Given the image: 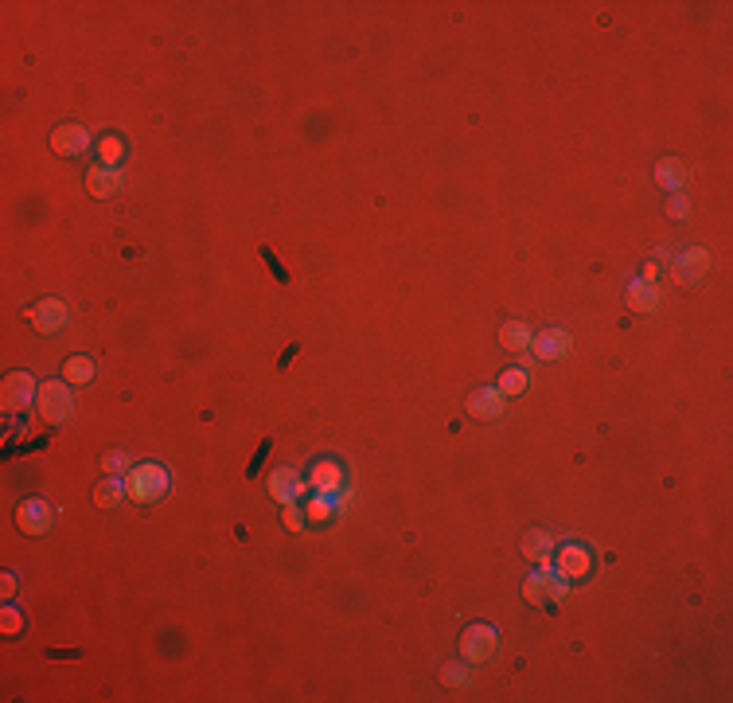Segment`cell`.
Returning <instances> with one entry per match:
<instances>
[{
  "instance_id": "cell-22",
  "label": "cell",
  "mask_w": 733,
  "mask_h": 703,
  "mask_svg": "<svg viewBox=\"0 0 733 703\" xmlns=\"http://www.w3.org/2000/svg\"><path fill=\"white\" fill-rule=\"evenodd\" d=\"M527 387H530L527 368H507V371L500 375V383H495V391H500L503 398H515V395H523Z\"/></svg>"
},
{
  "instance_id": "cell-11",
  "label": "cell",
  "mask_w": 733,
  "mask_h": 703,
  "mask_svg": "<svg viewBox=\"0 0 733 703\" xmlns=\"http://www.w3.org/2000/svg\"><path fill=\"white\" fill-rule=\"evenodd\" d=\"M125 187V172L113 164H90L86 169V192L94 199H113Z\"/></svg>"
},
{
  "instance_id": "cell-25",
  "label": "cell",
  "mask_w": 733,
  "mask_h": 703,
  "mask_svg": "<svg viewBox=\"0 0 733 703\" xmlns=\"http://www.w3.org/2000/svg\"><path fill=\"white\" fill-rule=\"evenodd\" d=\"M281 524H285V532H304V508L297 500L281 508Z\"/></svg>"
},
{
  "instance_id": "cell-24",
  "label": "cell",
  "mask_w": 733,
  "mask_h": 703,
  "mask_svg": "<svg viewBox=\"0 0 733 703\" xmlns=\"http://www.w3.org/2000/svg\"><path fill=\"white\" fill-rule=\"evenodd\" d=\"M102 469H105V477H125L129 469H133V461H129V453H105L102 457Z\"/></svg>"
},
{
  "instance_id": "cell-23",
  "label": "cell",
  "mask_w": 733,
  "mask_h": 703,
  "mask_svg": "<svg viewBox=\"0 0 733 703\" xmlns=\"http://www.w3.org/2000/svg\"><path fill=\"white\" fill-rule=\"evenodd\" d=\"M125 160V141L122 137H102L98 141V164H113V169H122Z\"/></svg>"
},
{
  "instance_id": "cell-18",
  "label": "cell",
  "mask_w": 733,
  "mask_h": 703,
  "mask_svg": "<svg viewBox=\"0 0 733 703\" xmlns=\"http://www.w3.org/2000/svg\"><path fill=\"white\" fill-rule=\"evenodd\" d=\"M624 301H629V309L632 313H656L659 309V289L652 286V281H640L636 278L629 293H624Z\"/></svg>"
},
{
  "instance_id": "cell-2",
  "label": "cell",
  "mask_w": 733,
  "mask_h": 703,
  "mask_svg": "<svg viewBox=\"0 0 733 703\" xmlns=\"http://www.w3.org/2000/svg\"><path fill=\"white\" fill-rule=\"evenodd\" d=\"M125 492L133 504H152L168 492V469L157 461H140L125 473Z\"/></svg>"
},
{
  "instance_id": "cell-15",
  "label": "cell",
  "mask_w": 733,
  "mask_h": 703,
  "mask_svg": "<svg viewBox=\"0 0 733 703\" xmlns=\"http://www.w3.org/2000/svg\"><path fill=\"white\" fill-rule=\"evenodd\" d=\"M503 415V395L495 387H480V391L468 395V418L476 422H495Z\"/></svg>"
},
{
  "instance_id": "cell-29",
  "label": "cell",
  "mask_w": 733,
  "mask_h": 703,
  "mask_svg": "<svg viewBox=\"0 0 733 703\" xmlns=\"http://www.w3.org/2000/svg\"><path fill=\"white\" fill-rule=\"evenodd\" d=\"M0 594H5V602H12V594H16V574H5V586H0Z\"/></svg>"
},
{
  "instance_id": "cell-19",
  "label": "cell",
  "mask_w": 733,
  "mask_h": 703,
  "mask_svg": "<svg viewBox=\"0 0 733 703\" xmlns=\"http://www.w3.org/2000/svg\"><path fill=\"white\" fill-rule=\"evenodd\" d=\"M122 500H129L125 477H102L98 488H94V504H98V508H117Z\"/></svg>"
},
{
  "instance_id": "cell-28",
  "label": "cell",
  "mask_w": 733,
  "mask_h": 703,
  "mask_svg": "<svg viewBox=\"0 0 733 703\" xmlns=\"http://www.w3.org/2000/svg\"><path fill=\"white\" fill-rule=\"evenodd\" d=\"M667 215H671V219H687V215H691V199H687V196H679V192H671V199H667Z\"/></svg>"
},
{
  "instance_id": "cell-12",
  "label": "cell",
  "mask_w": 733,
  "mask_h": 703,
  "mask_svg": "<svg viewBox=\"0 0 733 703\" xmlns=\"http://www.w3.org/2000/svg\"><path fill=\"white\" fill-rule=\"evenodd\" d=\"M706 269H710V251H702V246H691V251H683V254L675 258L671 274H675L679 286H699V281L706 278Z\"/></svg>"
},
{
  "instance_id": "cell-6",
  "label": "cell",
  "mask_w": 733,
  "mask_h": 703,
  "mask_svg": "<svg viewBox=\"0 0 733 703\" xmlns=\"http://www.w3.org/2000/svg\"><path fill=\"white\" fill-rule=\"evenodd\" d=\"M495 644H500V633H495V625H468L465 633H460V661L484 664L495 653Z\"/></svg>"
},
{
  "instance_id": "cell-8",
  "label": "cell",
  "mask_w": 733,
  "mask_h": 703,
  "mask_svg": "<svg viewBox=\"0 0 733 703\" xmlns=\"http://www.w3.org/2000/svg\"><path fill=\"white\" fill-rule=\"evenodd\" d=\"M94 145V133L86 125H78V122H67V125H59L55 133H51V152L55 157H82Z\"/></svg>"
},
{
  "instance_id": "cell-3",
  "label": "cell",
  "mask_w": 733,
  "mask_h": 703,
  "mask_svg": "<svg viewBox=\"0 0 733 703\" xmlns=\"http://www.w3.org/2000/svg\"><path fill=\"white\" fill-rule=\"evenodd\" d=\"M566 594H570V582L562 579L554 567H547V562H538V571H530L523 579V598L530 606H558L566 602Z\"/></svg>"
},
{
  "instance_id": "cell-16",
  "label": "cell",
  "mask_w": 733,
  "mask_h": 703,
  "mask_svg": "<svg viewBox=\"0 0 733 703\" xmlns=\"http://www.w3.org/2000/svg\"><path fill=\"white\" fill-rule=\"evenodd\" d=\"M530 340H535V333H530L527 321H507L500 328V344H503V352H511V356H530Z\"/></svg>"
},
{
  "instance_id": "cell-14",
  "label": "cell",
  "mask_w": 733,
  "mask_h": 703,
  "mask_svg": "<svg viewBox=\"0 0 733 703\" xmlns=\"http://www.w3.org/2000/svg\"><path fill=\"white\" fill-rule=\"evenodd\" d=\"M266 488H269V497L281 500V504H293L304 492V477L297 473V469H274L266 480Z\"/></svg>"
},
{
  "instance_id": "cell-26",
  "label": "cell",
  "mask_w": 733,
  "mask_h": 703,
  "mask_svg": "<svg viewBox=\"0 0 733 703\" xmlns=\"http://www.w3.org/2000/svg\"><path fill=\"white\" fill-rule=\"evenodd\" d=\"M0 629H5L8 637H16V633L23 629V617H20V609L12 606V602H5V614H0Z\"/></svg>"
},
{
  "instance_id": "cell-9",
  "label": "cell",
  "mask_w": 733,
  "mask_h": 703,
  "mask_svg": "<svg viewBox=\"0 0 733 703\" xmlns=\"http://www.w3.org/2000/svg\"><path fill=\"white\" fill-rule=\"evenodd\" d=\"M304 485H309L312 492H324V497H339L348 485H344V465L336 461V457H324V461H316L309 469V477H304Z\"/></svg>"
},
{
  "instance_id": "cell-27",
  "label": "cell",
  "mask_w": 733,
  "mask_h": 703,
  "mask_svg": "<svg viewBox=\"0 0 733 703\" xmlns=\"http://www.w3.org/2000/svg\"><path fill=\"white\" fill-rule=\"evenodd\" d=\"M441 680H445V684L448 688H460V684H468V661L465 664H445V672H441Z\"/></svg>"
},
{
  "instance_id": "cell-5",
  "label": "cell",
  "mask_w": 733,
  "mask_h": 703,
  "mask_svg": "<svg viewBox=\"0 0 733 703\" xmlns=\"http://www.w3.org/2000/svg\"><path fill=\"white\" fill-rule=\"evenodd\" d=\"M35 395H40V383H35L28 371H8L5 383H0V403H5L8 415L35 406Z\"/></svg>"
},
{
  "instance_id": "cell-4",
  "label": "cell",
  "mask_w": 733,
  "mask_h": 703,
  "mask_svg": "<svg viewBox=\"0 0 733 703\" xmlns=\"http://www.w3.org/2000/svg\"><path fill=\"white\" fill-rule=\"evenodd\" d=\"M23 321H28L40 336H55V333H63V328H67L70 313H67V305L59 301V297H43V301H35V305L23 309Z\"/></svg>"
},
{
  "instance_id": "cell-17",
  "label": "cell",
  "mask_w": 733,
  "mask_h": 703,
  "mask_svg": "<svg viewBox=\"0 0 733 703\" xmlns=\"http://www.w3.org/2000/svg\"><path fill=\"white\" fill-rule=\"evenodd\" d=\"M554 547H558V543H554V535L542 532V527H530V532L523 535V559L535 562V567H538V562H550Z\"/></svg>"
},
{
  "instance_id": "cell-30",
  "label": "cell",
  "mask_w": 733,
  "mask_h": 703,
  "mask_svg": "<svg viewBox=\"0 0 733 703\" xmlns=\"http://www.w3.org/2000/svg\"><path fill=\"white\" fill-rule=\"evenodd\" d=\"M656 278H659V262H647L644 274H640V281H652V286H656Z\"/></svg>"
},
{
  "instance_id": "cell-10",
  "label": "cell",
  "mask_w": 733,
  "mask_h": 703,
  "mask_svg": "<svg viewBox=\"0 0 733 703\" xmlns=\"http://www.w3.org/2000/svg\"><path fill=\"white\" fill-rule=\"evenodd\" d=\"M55 520V508L47 500L40 497H32V500H20V508H16V527L23 535H43L47 527H51Z\"/></svg>"
},
{
  "instance_id": "cell-13",
  "label": "cell",
  "mask_w": 733,
  "mask_h": 703,
  "mask_svg": "<svg viewBox=\"0 0 733 703\" xmlns=\"http://www.w3.org/2000/svg\"><path fill=\"white\" fill-rule=\"evenodd\" d=\"M530 356L538 360H566L570 356V333L566 328H542L530 340Z\"/></svg>"
},
{
  "instance_id": "cell-7",
  "label": "cell",
  "mask_w": 733,
  "mask_h": 703,
  "mask_svg": "<svg viewBox=\"0 0 733 703\" xmlns=\"http://www.w3.org/2000/svg\"><path fill=\"white\" fill-rule=\"evenodd\" d=\"M554 571L562 574L566 582H577V579H585L589 571H593V555L582 547V543H562V547H554Z\"/></svg>"
},
{
  "instance_id": "cell-1",
  "label": "cell",
  "mask_w": 733,
  "mask_h": 703,
  "mask_svg": "<svg viewBox=\"0 0 733 703\" xmlns=\"http://www.w3.org/2000/svg\"><path fill=\"white\" fill-rule=\"evenodd\" d=\"M35 415H40L47 426H63L75 415V391H70L67 379H47L40 383V395H35Z\"/></svg>"
},
{
  "instance_id": "cell-20",
  "label": "cell",
  "mask_w": 733,
  "mask_h": 703,
  "mask_svg": "<svg viewBox=\"0 0 733 703\" xmlns=\"http://www.w3.org/2000/svg\"><path fill=\"white\" fill-rule=\"evenodd\" d=\"M94 375H98V368H94L90 356H70V360L63 363V379H67L70 387H90Z\"/></svg>"
},
{
  "instance_id": "cell-21",
  "label": "cell",
  "mask_w": 733,
  "mask_h": 703,
  "mask_svg": "<svg viewBox=\"0 0 733 703\" xmlns=\"http://www.w3.org/2000/svg\"><path fill=\"white\" fill-rule=\"evenodd\" d=\"M683 180H687V169H683V160L667 157V160L656 164V184H659V187H667V192H679Z\"/></svg>"
}]
</instances>
